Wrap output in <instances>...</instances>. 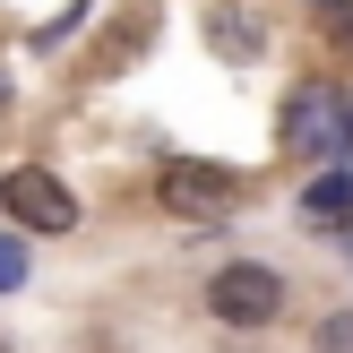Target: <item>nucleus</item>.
Wrapping results in <instances>:
<instances>
[{"mask_svg": "<svg viewBox=\"0 0 353 353\" xmlns=\"http://www.w3.org/2000/svg\"><path fill=\"white\" fill-rule=\"evenodd\" d=\"M207 310H216L224 327H268L276 310H285V276H276V268H250V259H233V268L207 276Z\"/></svg>", "mask_w": 353, "mask_h": 353, "instance_id": "1", "label": "nucleus"}, {"mask_svg": "<svg viewBox=\"0 0 353 353\" xmlns=\"http://www.w3.org/2000/svg\"><path fill=\"white\" fill-rule=\"evenodd\" d=\"M155 190H164V207H181V216H224V207L241 199L233 164H207V155H164Z\"/></svg>", "mask_w": 353, "mask_h": 353, "instance_id": "2", "label": "nucleus"}, {"mask_svg": "<svg viewBox=\"0 0 353 353\" xmlns=\"http://www.w3.org/2000/svg\"><path fill=\"white\" fill-rule=\"evenodd\" d=\"M0 207H9L26 233H69V224H78V199H69L61 172H43V164H17L9 181H0Z\"/></svg>", "mask_w": 353, "mask_h": 353, "instance_id": "3", "label": "nucleus"}, {"mask_svg": "<svg viewBox=\"0 0 353 353\" xmlns=\"http://www.w3.org/2000/svg\"><path fill=\"white\" fill-rule=\"evenodd\" d=\"M345 216H353V181H345V172H319V181L302 190V224H319V233H336Z\"/></svg>", "mask_w": 353, "mask_h": 353, "instance_id": "4", "label": "nucleus"}, {"mask_svg": "<svg viewBox=\"0 0 353 353\" xmlns=\"http://www.w3.org/2000/svg\"><path fill=\"white\" fill-rule=\"evenodd\" d=\"M207 34H216L224 61H259V43H268V26H259L250 9H216V17H207Z\"/></svg>", "mask_w": 353, "mask_h": 353, "instance_id": "5", "label": "nucleus"}, {"mask_svg": "<svg viewBox=\"0 0 353 353\" xmlns=\"http://www.w3.org/2000/svg\"><path fill=\"white\" fill-rule=\"evenodd\" d=\"M26 285V241H0V293Z\"/></svg>", "mask_w": 353, "mask_h": 353, "instance_id": "6", "label": "nucleus"}, {"mask_svg": "<svg viewBox=\"0 0 353 353\" xmlns=\"http://www.w3.org/2000/svg\"><path fill=\"white\" fill-rule=\"evenodd\" d=\"M327 34H336V43H353V0H327Z\"/></svg>", "mask_w": 353, "mask_h": 353, "instance_id": "7", "label": "nucleus"}, {"mask_svg": "<svg viewBox=\"0 0 353 353\" xmlns=\"http://www.w3.org/2000/svg\"><path fill=\"white\" fill-rule=\"evenodd\" d=\"M319 353H353V319H336V327H327V336H319Z\"/></svg>", "mask_w": 353, "mask_h": 353, "instance_id": "8", "label": "nucleus"}, {"mask_svg": "<svg viewBox=\"0 0 353 353\" xmlns=\"http://www.w3.org/2000/svg\"><path fill=\"white\" fill-rule=\"evenodd\" d=\"M0 353H9V345H0Z\"/></svg>", "mask_w": 353, "mask_h": 353, "instance_id": "9", "label": "nucleus"}]
</instances>
